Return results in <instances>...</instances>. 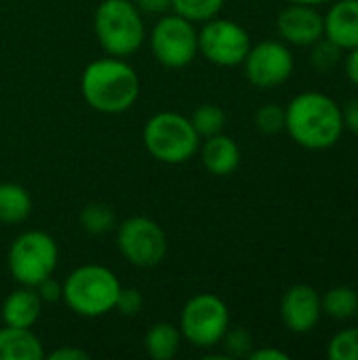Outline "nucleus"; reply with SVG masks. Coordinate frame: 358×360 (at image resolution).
Wrapping results in <instances>:
<instances>
[{"label": "nucleus", "mask_w": 358, "mask_h": 360, "mask_svg": "<svg viewBox=\"0 0 358 360\" xmlns=\"http://www.w3.org/2000/svg\"><path fill=\"white\" fill-rule=\"evenodd\" d=\"M285 131L306 150H329L344 133L342 105L325 93L304 91L285 108Z\"/></svg>", "instance_id": "obj_1"}, {"label": "nucleus", "mask_w": 358, "mask_h": 360, "mask_svg": "<svg viewBox=\"0 0 358 360\" xmlns=\"http://www.w3.org/2000/svg\"><path fill=\"white\" fill-rule=\"evenodd\" d=\"M139 76L120 57H103L91 61L80 78L84 101L101 114H122L133 108L139 97Z\"/></svg>", "instance_id": "obj_2"}, {"label": "nucleus", "mask_w": 358, "mask_h": 360, "mask_svg": "<svg viewBox=\"0 0 358 360\" xmlns=\"http://www.w3.org/2000/svg\"><path fill=\"white\" fill-rule=\"evenodd\" d=\"M61 300L65 306L84 319H97L114 310L120 293V281L116 274L99 264H87L76 268L63 283Z\"/></svg>", "instance_id": "obj_3"}, {"label": "nucleus", "mask_w": 358, "mask_h": 360, "mask_svg": "<svg viewBox=\"0 0 358 360\" xmlns=\"http://www.w3.org/2000/svg\"><path fill=\"white\" fill-rule=\"evenodd\" d=\"M99 46L112 57L133 55L146 40L141 11L133 0H103L93 17Z\"/></svg>", "instance_id": "obj_4"}, {"label": "nucleus", "mask_w": 358, "mask_h": 360, "mask_svg": "<svg viewBox=\"0 0 358 360\" xmlns=\"http://www.w3.org/2000/svg\"><path fill=\"white\" fill-rule=\"evenodd\" d=\"M143 146L158 162L181 165L198 152L200 137L184 114L158 112L143 127Z\"/></svg>", "instance_id": "obj_5"}, {"label": "nucleus", "mask_w": 358, "mask_h": 360, "mask_svg": "<svg viewBox=\"0 0 358 360\" xmlns=\"http://www.w3.org/2000/svg\"><path fill=\"white\" fill-rule=\"evenodd\" d=\"M59 262V249L51 234L30 230L19 234L6 255L11 276L23 287H36L40 281L53 276Z\"/></svg>", "instance_id": "obj_6"}, {"label": "nucleus", "mask_w": 358, "mask_h": 360, "mask_svg": "<svg viewBox=\"0 0 358 360\" xmlns=\"http://www.w3.org/2000/svg\"><path fill=\"white\" fill-rule=\"evenodd\" d=\"M230 329V310L213 293H198L186 302L179 314L181 338L194 348H213Z\"/></svg>", "instance_id": "obj_7"}, {"label": "nucleus", "mask_w": 358, "mask_h": 360, "mask_svg": "<svg viewBox=\"0 0 358 360\" xmlns=\"http://www.w3.org/2000/svg\"><path fill=\"white\" fill-rule=\"evenodd\" d=\"M150 49L165 68H186L198 53V32L186 17L177 13L165 15L150 34Z\"/></svg>", "instance_id": "obj_8"}, {"label": "nucleus", "mask_w": 358, "mask_h": 360, "mask_svg": "<svg viewBox=\"0 0 358 360\" xmlns=\"http://www.w3.org/2000/svg\"><path fill=\"white\" fill-rule=\"evenodd\" d=\"M116 247L131 266L154 268L167 255V234L154 219L135 215L118 226Z\"/></svg>", "instance_id": "obj_9"}, {"label": "nucleus", "mask_w": 358, "mask_h": 360, "mask_svg": "<svg viewBox=\"0 0 358 360\" xmlns=\"http://www.w3.org/2000/svg\"><path fill=\"white\" fill-rule=\"evenodd\" d=\"M249 49H251L249 32L232 19L213 17L205 21L203 30L198 32V51L215 65L222 68L243 65Z\"/></svg>", "instance_id": "obj_10"}, {"label": "nucleus", "mask_w": 358, "mask_h": 360, "mask_svg": "<svg viewBox=\"0 0 358 360\" xmlns=\"http://www.w3.org/2000/svg\"><path fill=\"white\" fill-rule=\"evenodd\" d=\"M243 65L245 76L251 84L260 89H272L291 78L295 70V59L287 42L262 40L257 44H251Z\"/></svg>", "instance_id": "obj_11"}, {"label": "nucleus", "mask_w": 358, "mask_h": 360, "mask_svg": "<svg viewBox=\"0 0 358 360\" xmlns=\"http://www.w3.org/2000/svg\"><path fill=\"white\" fill-rule=\"evenodd\" d=\"M323 316L321 295L310 285H293L281 300V319L291 333L304 335L314 331Z\"/></svg>", "instance_id": "obj_12"}, {"label": "nucleus", "mask_w": 358, "mask_h": 360, "mask_svg": "<svg viewBox=\"0 0 358 360\" xmlns=\"http://www.w3.org/2000/svg\"><path fill=\"white\" fill-rule=\"evenodd\" d=\"M276 30L287 44L312 46L325 36V17L312 4H289L281 11Z\"/></svg>", "instance_id": "obj_13"}, {"label": "nucleus", "mask_w": 358, "mask_h": 360, "mask_svg": "<svg viewBox=\"0 0 358 360\" xmlns=\"http://www.w3.org/2000/svg\"><path fill=\"white\" fill-rule=\"evenodd\" d=\"M325 38L342 51L358 49V0H338L325 15Z\"/></svg>", "instance_id": "obj_14"}, {"label": "nucleus", "mask_w": 358, "mask_h": 360, "mask_svg": "<svg viewBox=\"0 0 358 360\" xmlns=\"http://www.w3.org/2000/svg\"><path fill=\"white\" fill-rule=\"evenodd\" d=\"M42 312V300L38 297L34 287H19L11 291L2 302V321L8 327L32 329Z\"/></svg>", "instance_id": "obj_15"}, {"label": "nucleus", "mask_w": 358, "mask_h": 360, "mask_svg": "<svg viewBox=\"0 0 358 360\" xmlns=\"http://www.w3.org/2000/svg\"><path fill=\"white\" fill-rule=\"evenodd\" d=\"M200 158H203L205 169L211 175L228 177L241 165V148L236 146L232 137L217 133L205 139V146L200 148Z\"/></svg>", "instance_id": "obj_16"}, {"label": "nucleus", "mask_w": 358, "mask_h": 360, "mask_svg": "<svg viewBox=\"0 0 358 360\" xmlns=\"http://www.w3.org/2000/svg\"><path fill=\"white\" fill-rule=\"evenodd\" d=\"M46 352L42 342L32 329L8 327L0 329V360H44Z\"/></svg>", "instance_id": "obj_17"}, {"label": "nucleus", "mask_w": 358, "mask_h": 360, "mask_svg": "<svg viewBox=\"0 0 358 360\" xmlns=\"http://www.w3.org/2000/svg\"><path fill=\"white\" fill-rule=\"evenodd\" d=\"M181 331L171 323H156L148 329L143 338V348L154 360H171L181 346Z\"/></svg>", "instance_id": "obj_18"}, {"label": "nucleus", "mask_w": 358, "mask_h": 360, "mask_svg": "<svg viewBox=\"0 0 358 360\" xmlns=\"http://www.w3.org/2000/svg\"><path fill=\"white\" fill-rule=\"evenodd\" d=\"M32 196L19 184H0V224L15 226L30 217Z\"/></svg>", "instance_id": "obj_19"}, {"label": "nucleus", "mask_w": 358, "mask_h": 360, "mask_svg": "<svg viewBox=\"0 0 358 360\" xmlns=\"http://www.w3.org/2000/svg\"><path fill=\"white\" fill-rule=\"evenodd\" d=\"M323 314L333 321H348L358 314V291L352 287L340 285L329 289L323 297Z\"/></svg>", "instance_id": "obj_20"}, {"label": "nucleus", "mask_w": 358, "mask_h": 360, "mask_svg": "<svg viewBox=\"0 0 358 360\" xmlns=\"http://www.w3.org/2000/svg\"><path fill=\"white\" fill-rule=\"evenodd\" d=\"M80 226L89 234H108L116 228V213L103 202H91L80 211Z\"/></svg>", "instance_id": "obj_21"}, {"label": "nucleus", "mask_w": 358, "mask_h": 360, "mask_svg": "<svg viewBox=\"0 0 358 360\" xmlns=\"http://www.w3.org/2000/svg\"><path fill=\"white\" fill-rule=\"evenodd\" d=\"M192 124L198 133L200 139H207V137H213L217 133L224 131L226 127V114L219 105L215 103H203L194 110L192 114Z\"/></svg>", "instance_id": "obj_22"}, {"label": "nucleus", "mask_w": 358, "mask_h": 360, "mask_svg": "<svg viewBox=\"0 0 358 360\" xmlns=\"http://www.w3.org/2000/svg\"><path fill=\"white\" fill-rule=\"evenodd\" d=\"M226 0H171V8L192 23H205L219 15Z\"/></svg>", "instance_id": "obj_23"}, {"label": "nucleus", "mask_w": 358, "mask_h": 360, "mask_svg": "<svg viewBox=\"0 0 358 360\" xmlns=\"http://www.w3.org/2000/svg\"><path fill=\"white\" fill-rule=\"evenodd\" d=\"M331 360H358V327H348L338 331L327 348Z\"/></svg>", "instance_id": "obj_24"}, {"label": "nucleus", "mask_w": 358, "mask_h": 360, "mask_svg": "<svg viewBox=\"0 0 358 360\" xmlns=\"http://www.w3.org/2000/svg\"><path fill=\"white\" fill-rule=\"evenodd\" d=\"M342 53H344V51H342L338 44H333L329 38L323 36L321 40H317V42L312 44L310 61H312V65H314L317 70L327 72V70H331V68H335V65L340 63Z\"/></svg>", "instance_id": "obj_25"}, {"label": "nucleus", "mask_w": 358, "mask_h": 360, "mask_svg": "<svg viewBox=\"0 0 358 360\" xmlns=\"http://www.w3.org/2000/svg\"><path fill=\"white\" fill-rule=\"evenodd\" d=\"M219 344H224L226 354L232 356V359H249L251 350L255 348L253 335L247 329H241V327L238 329H228Z\"/></svg>", "instance_id": "obj_26"}, {"label": "nucleus", "mask_w": 358, "mask_h": 360, "mask_svg": "<svg viewBox=\"0 0 358 360\" xmlns=\"http://www.w3.org/2000/svg\"><path fill=\"white\" fill-rule=\"evenodd\" d=\"M255 124L266 135H276L285 131V108L279 103H266L255 112Z\"/></svg>", "instance_id": "obj_27"}, {"label": "nucleus", "mask_w": 358, "mask_h": 360, "mask_svg": "<svg viewBox=\"0 0 358 360\" xmlns=\"http://www.w3.org/2000/svg\"><path fill=\"white\" fill-rule=\"evenodd\" d=\"M141 308H143V297L137 289H120L114 310H118L122 316H137Z\"/></svg>", "instance_id": "obj_28"}, {"label": "nucleus", "mask_w": 358, "mask_h": 360, "mask_svg": "<svg viewBox=\"0 0 358 360\" xmlns=\"http://www.w3.org/2000/svg\"><path fill=\"white\" fill-rule=\"evenodd\" d=\"M34 289H36L38 297H40L42 302H49V304L59 302V300H61V293H63V285H61V283H57L53 276H49V278H44V281H40Z\"/></svg>", "instance_id": "obj_29"}, {"label": "nucleus", "mask_w": 358, "mask_h": 360, "mask_svg": "<svg viewBox=\"0 0 358 360\" xmlns=\"http://www.w3.org/2000/svg\"><path fill=\"white\" fill-rule=\"evenodd\" d=\"M342 116H344V129H348L354 135H358V97L350 99L342 108Z\"/></svg>", "instance_id": "obj_30"}, {"label": "nucleus", "mask_w": 358, "mask_h": 360, "mask_svg": "<svg viewBox=\"0 0 358 360\" xmlns=\"http://www.w3.org/2000/svg\"><path fill=\"white\" fill-rule=\"evenodd\" d=\"M51 360H89V352L87 350H80V348H74V346H61L57 350H53L49 354Z\"/></svg>", "instance_id": "obj_31"}, {"label": "nucleus", "mask_w": 358, "mask_h": 360, "mask_svg": "<svg viewBox=\"0 0 358 360\" xmlns=\"http://www.w3.org/2000/svg\"><path fill=\"white\" fill-rule=\"evenodd\" d=\"M133 4L150 15H160L171 8V0H133Z\"/></svg>", "instance_id": "obj_32"}, {"label": "nucleus", "mask_w": 358, "mask_h": 360, "mask_svg": "<svg viewBox=\"0 0 358 360\" xmlns=\"http://www.w3.org/2000/svg\"><path fill=\"white\" fill-rule=\"evenodd\" d=\"M251 360H289V354L279 350V348H253L251 354H249Z\"/></svg>", "instance_id": "obj_33"}, {"label": "nucleus", "mask_w": 358, "mask_h": 360, "mask_svg": "<svg viewBox=\"0 0 358 360\" xmlns=\"http://www.w3.org/2000/svg\"><path fill=\"white\" fill-rule=\"evenodd\" d=\"M346 74H348L350 82L358 86V49L348 51V57H346Z\"/></svg>", "instance_id": "obj_34"}, {"label": "nucleus", "mask_w": 358, "mask_h": 360, "mask_svg": "<svg viewBox=\"0 0 358 360\" xmlns=\"http://www.w3.org/2000/svg\"><path fill=\"white\" fill-rule=\"evenodd\" d=\"M285 2H289V4H312V6H317V4H323V2H329V0H285Z\"/></svg>", "instance_id": "obj_35"}]
</instances>
